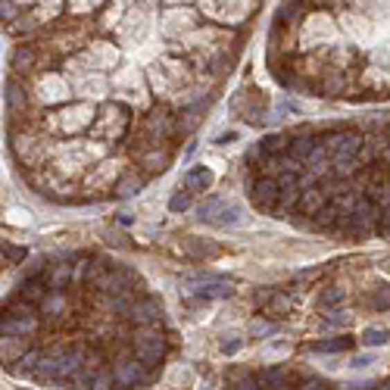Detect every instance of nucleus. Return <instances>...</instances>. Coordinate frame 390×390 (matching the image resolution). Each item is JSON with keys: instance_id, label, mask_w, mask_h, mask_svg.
Wrapping results in <instances>:
<instances>
[{"instance_id": "5", "label": "nucleus", "mask_w": 390, "mask_h": 390, "mask_svg": "<svg viewBox=\"0 0 390 390\" xmlns=\"http://www.w3.org/2000/svg\"><path fill=\"white\" fill-rule=\"evenodd\" d=\"M184 250H188L190 259H213L222 253V247L215 240H203V238H184Z\"/></svg>"}, {"instance_id": "19", "label": "nucleus", "mask_w": 390, "mask_h": 390, "mask_svg": "<svg viewBox=\"0 0 390 390\" xmlns=\"http://www.w3.org/2000/svg\"><path fill=\"white\" fill-rule=\"evenodd\" d=\"M272 331H275L272 321H253V337H269Z\"/></svg>"}, {"instance_id": "9", "label": "nucleus", "mask_w": 390, "mask_h": 390, "mask_svg": "<svg viewBox=\"0 0 390 390\" xmlns=\"http://www.w3.org/2000/svg\"><path fill=\"white\" fill-rule=\"evenodd\" d=\"M263 309L272 315V319H278V315H287L290 309H294V300H290L287 294H278V290H272L269 300L263 303Z\"/></svg>"}, {"instance_id": "11", "label": "nucleus", "mask_w": 390, "mask_h": 390, "mask_svg": "<svg viewBox=\"0 0 390 390\" xmlns=\"http://www.w3.org/2000/svg\"><path fill=\"white\" fill-rule=\"evenodd\" d=\"M353 346V337H334V340H315L309 344L312 353H340V350H350Z\"/></svg>"}, {"instance_id": "15", "label": "nucleus", "mask_w": 390, "mask_h": 390, "mask_svg": "<svg viewBox=\"0 0 390 390\" xmlns=\"http://www.w3.org/2000/svg\"><path fill=\"white\" fill-rule=\"evenodd\" d=\"M190 200H194V194L184 188V190H178V194L169 200V209H172V213H184V209L190 206Z\"/></svg>"}, {"instance_id": "4", "label": "nucleus", "mask_w": 390, "mask_h": 390, "mask_svg": "<svg viewBox=\"0 0 390 390\" xmlns=\"http://www.w3.org/2000/svg\"><path fill=\"white\" fill-rule=\"evenodd\" d=\"M128 319L134 321V325H157L159 319H163V306H159V300H144L138 303V306H132V315Z\"/></svg>"}, {"instance_id": "12", "label": "nucleus", "mask_w": 390, "mask_h": 390, "mask_svg": "<svg viewBox=\"0 0 390 390\" xmlns=\"http://www.w3.org/2000/svg\"><path fill=\"white\" fill-rule=\"evenodd\" d=\"M369 306L378 309V312H387L390 309V284H381V287H375L369 294Z\"/></svg>"}, {"instance_id": "16", "label": "nucleus", "mask_w": 390, "mask_h": 390, "mask_svg": "<svg viewBox=\"0 0 390 390\" xmlns=\"http://www.w3.org/2000/svg\"><path fill=\"white\" fill-rule=\"evenodd\" d=\"M340 300H344V290H340V287H328L325 294H321L319 306H321V309H328V306H337Z\"/></svg>"}, {"instance_id": "3", "label": "nucleus", "mask_w": 390, "mask_h": 390, "mask_svg": "<svg viewBox=\"0 0 390 390\" xmlns=\"http://www.w3.org/2000/svg\"><path fill=\"white\" fill-rule=\"evenodd\" d=\"M359 169V150H337L331 153V175L334 178H350Z\"/></svg>"}, {"instance_id": "18", "label": "nucleus", "mask_w": 390, "mask_h": 390, "mask_svg": "<svg viewBox=\"0 0 390 390\" xmlns=\"http://www.w3.org/2000/svg\"><path fill=\"white\" fill-rule=\"evenodd\" d=\"M3 256H10L13 263H22V259L28 256L26 247H13V244H3Z\"/></svg>"}, {"instance_id": "7", "label": "nucleus", "mask_w": 390, "mask_h": 390, "mask_svg": "<svg viewBox=\"0 0 390 390\" xmlns=\"http://www.w3.org/2000/svg\"><path fill=\"white\" fill-rule=\"evenodd\" d=\"M209 184H213V172H209L206 166H197V169H190L188 175H184V188H188L190 194H203Z\"/></svg>"}, {"instance_id": "8", "label": "nucleus", "mask_w": 390, "mask_h": 390, "mask_svg": "<svg viewBox=\"0 0 390 390\" xmlns=\"http://www.w3.org/2000/svg\"><path fill=\"white\" fill-rule=\"evenodd\" d=\"M296 206L303 209V213H309V215H319V209L325 206V190L321 188H303V194H300V203Z\"/></svg>"}, {"instance_id": "13", "label": "nucleus", "mask_w": 390, "mask_h": 390, "mask_svg": "<svg viewBox=\"0 0 390 390\" xmlns=\"http://www.w3.org/2000/svg\"><path fill=\"white\" fill-rule=\"evenodd\" d=\"M116 184H119V188H116V194H119V197L138 194V190L144 188V181H141L138 175H132V172H125V175H122V178H119V181H116Z\"/></svg>"}, {"instance_id": "10", "label": "nucleus", "mask_w": 390, "mask_h": 390, "mask_svg": "<svg viewBox=\"0 0 390 390\" xmlns=\"http://www.w3.org/2000/svg\"><path fill=\"white\" fill-rule=\"evenodd\" d=\"M66 312V296L60 294H47L44 300H41V315H44V319H57V315H63Z\"/></svg>"}, {"instance_id": "1", "label": "nucleus", "mask_w": 390, "mask_h": 390, "mask_svg": "<svg viewBox=\"0 0 390 390\" xmlns=\"http://www.w3.org/2000/svg\"><path fill=\"white\" fill-rule=\"evenodd\" d=\"M132 350L144 365H159L166 356V337L153 325H141V331L132 337Z\"/></svg>"}, {"instance_id": "6", "label": "nucleus", "mask_w": 390, "mask_h": 390, "mask_svg": "<svg viewBox=\"0 0 390 390\" xmlns=\"http://www.w3.org/2000/svg\"><path fill=\"white\" fill-rule=\"evenodd\" d=\"M290 134H265L263 141H259V157H278V153H284V150H290Z\"/></svg>"}, {"instance_id": "2", "label": "nucleus", "mask_w": 390, "mask_h": 390, "mask_svg": "<svg viewBox=\"0 0 390 390\" xmlns=\"http://www.w3.org/2000/svg\"><path fill=\"white\" fill-rule=\"evenodd\" d=\"M91 116H94L91 107H69V109H63V116H53V128L63 134H76Z\"/></svg>"}, {"instance_id": "20", "label": "nucleus", "mask_w": 390, "mask_h": 390, "mask_svg": "<svg viewBox=\"0 0 390 390\" xmlns=\"http://www.w3.org/2000/svg\"><path fill=\"white\" fill-rule=\"evenodd\" d=\"M365 365H371V356H359V359H353V369H365Z\"/></svg>"}, {"instance_id": "17", "label": "nucleus", "mask_w": 390, "mask_h": 390, "mask_svg": "<svg viewBox=\"0 0 390 390\" xmlns=\"http://www.w3.org/2000/svg\"><path fill=\"white\" fill-rule=\"evenodd\" d=\"M387 340H390V334H387V331H381V328H371V331H365V334H362V344H369V346L387 344Z\"/></svg>"}, {"instance_id": "14", "label": "nucleus", "mask_w": 390, "mask_h": 390, "mask_svg": "<svg viewBox=\"0 0 390 390\" xmlns=\"http://www.w3.org/2000/svg\"><path fill=\"white\" fill-rule=\"evenodd\" d=\"M141 163H144V169H150V172H163L166 166H169V157H166V153H147Z\"/></svg>"}]
</instances>
